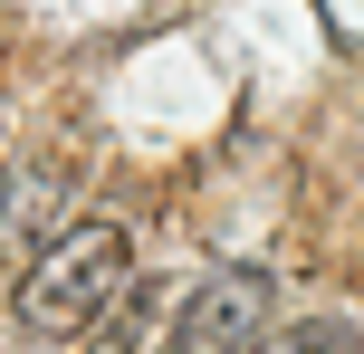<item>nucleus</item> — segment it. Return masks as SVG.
I'll list each match as a JSON object with an SVG mask.
<instances>
[{"label": "nucleus", "mask_w": 364, "mask_h": 354, "mask_svg": "<svg viewBox=\"0 0 364 354\" xmlns=\"http://www.w3.org/2000/svg\"><path fill=\"white\" fill-rule=\"evenodd\" d=\"M125 278H134V230L96 211V221H68V230L29 259V278L10 287V316L29 326V336H48V345H77V336L115 306Z\"/></svg>", "instance_id": "nucleus-1"}, {"label": "nucleus", "mask_w": 364, "mask_h": 354, "mask_svg": "<svg viewBox=\"0 0 364 354\" xmlns=\"http://www.w3.org/2000/svg\"><path fill=\"white\" fill-rule=\"evenodd\" d=\"M259 326H269V268H211V278L173 306L164 354H250Z\"/></svg>", "instance_id": "nucleus-2"}, {"label": "nucleus", "mask_w": 364, "mask_h": 354, "mask_svg": "<svg viewBox=\"0 0 364 354\" xmlns=\"http://www.w3.org/2000/svg\"><path fill=\"white\" fill-rule=\"evenodd\" d=\"M154 306H164V287H134V278H125V287H115V306H106L77 345H87V354H134V336L154 326Z\"/></svg>", "instance_id": "nucleus-3"}, {"label": "nucleus", "mask_w": 364, "mask_h": 354, "mask_svg": "<svg viewBox=\"0 0 364 354\" xmlns=\"http://www.w3.org/2000/svg\"><path fill=\"white\" fill-rule=\"evenodd\" d=\"M250 354H364V345H355V326H336V316H307V326H278V336H259Z\"/></svg>", "instance_id": "nucleus-4"}]
</instances>
